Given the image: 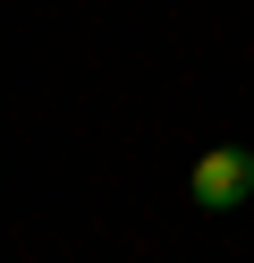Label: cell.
Wrapping results in <instances>:
<instances>
[{
    "mask_svg": "<svg viewBox=\"0 0 254 263\" xmlns=\"http://www.w3.org/2000/svg\"><path fill=\"white\" fill-rule=\"evenodd\" d=\"M254 195V153L246 144H212V153L195 161V204L203 212H237Z\"/></svg>",
    "mask_w": 254,
    "mask_h": 263,
    "instance_id": "cell-1",
    "label": "cell"
}]
</instances>
